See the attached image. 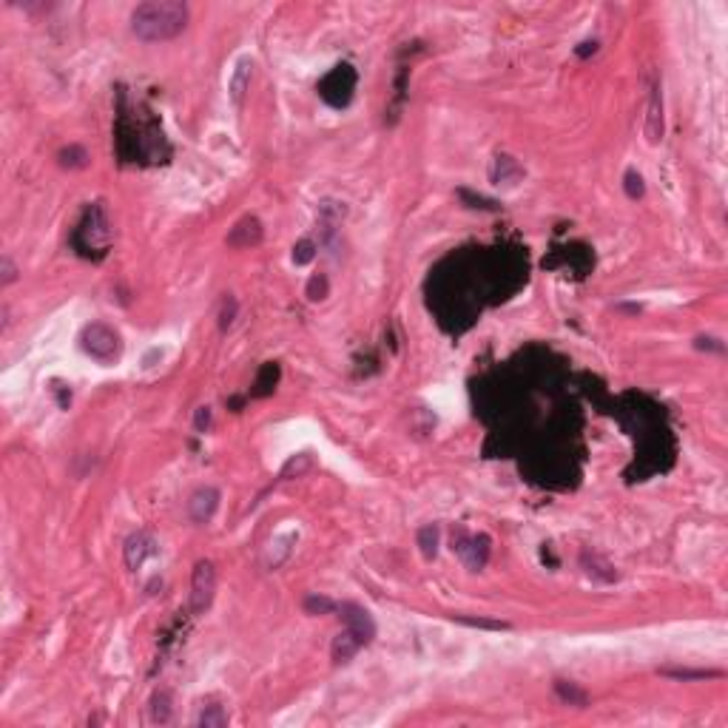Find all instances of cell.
Returning a JSON list of instances; mask_svg holds the SVG:
<instances>
[{
	"label": "cell",
	"instance_id": "obj_1",
	"mask_svg": "<svg viewBox=\"0 0 728 728\" xmlns=\"http://www.w3.org/2000/svg\"><path fill=\"white\" fill-rule=\"evenodd\" d=\"M188 26V6L180 0H148L131 12V32L145 43H166Z\"/></svg>",
	"mask_w": 728,
	"mask_h": 728
},
{
	"label": "cell",
	"instance_id": "obj_2",
	"mask_svg": "<svg viewBox=\"0 0 728 728\" xmlns=\"http://www.w3.org/2000/svg\"><path fill=\"white\" fill-rule=\"evenodd\" d=\"M109 239H112V228H109L106 211L100 205H88L83 214V222L74 231V248L83 256H91L94 250H100V256H102L109 248Z\"/></svg>",
	"mask_w": 728,
	"mask_h": 728
},
{
	"label": "cell",
	"instance_id": "obj_3",
	"mask_svg": "<svg viewBox=\"0 0 728 728\" xmlns=\"http://www.w3.org/2000/svg\"><path fill=\"white\" fill-rule=\"evenodd\" d=\"M80 347L100 364H114L123 356V339L120 333L106 322H91L80 333Z\"/></svg>",
	"mask_w": 728,
	"mask_h": 728
},
{
	"label": "cell",
	"instance_id": "obj_4",
	"mask_svg": "<svg viewBox=\"0 0 728 728\" xmlns=\"http://www.w3.org/2000/svg\"><path fill=\"white\" fill-rule=\"evenodd\" d=\"M646 126H643V134H646V142L649 145H660L663 134H666V117H663V83H660V74L657 72H646Z\"/></svg>",
	"mask_w": 728,
	"mask_h": 728
},
{
	"label": "cell",
	"instance_id": "obj_5",
	"mask_svg": "<svg viewBox=\"0 0 728 728\" xmlns=\"http://www.w3.org/2000/svg\"><path fill=\"white\" fill-rule=\"evenodd\" d=\"M217 595V569L211 560H196L191 575V612L205 614Z\"/></svg>",
	"mask_w": 728,
	"mask_h": 728
},
{
	"label": "cell",
	"instance_id": "obj_6",
	"mask_svg": "<svg viewBox=\"0 0 728 728\" xmlns=\"http://www.w3.org/2000/svg\"><path fill=\"white\" fill-rule=\"evenodd\" d=\"M452 552L461 558V563L470 572H481L487 566V560H490V538L455 530L452 532Z\"/></svg>",
	"mask_w": 728,
	"mask_h": 728
},
{
	"label": "cell",
	"instance_id": "obj_7",
	"mask_svg": "<svg viewBox=\"0 0 728 728\" xmlns=\"http://www.w3.org/2000/svg\"><path fill=\"white\" fill-rule=\"evenodd\" d=\"M339 612L344 620V629H350L361 640V646H368L376 638V623L368 609H361L358 603H339Z\"/></svg>",
	"mask_w": 728,
	"mask_h": 728
},
{
	"label": "cell",
	"instance_id": "obj_8",
	"mask_svg": "<svg viewBox=\"0 0 728 728\" xmlns=\"http://www.w3.org/2000/svg\"><path fill=\"white\" fill-rule=\"evenodd\" d=\"M220 490L217 487H199L188 498V518L194 524H208L220 509Z\"/></svg>",
	"mask_w": 728,
	"mask_h": 728
},
{
	"label": "cell",
	"instance_id": "obj_9",
	"mask_svg": "<svg viewBox=\"0 0 728 728\" xmlns=\"http://www.w3.org/2000/svg\"><path fill=\"white\" fill-rule=\"evenodd\" d=\"M157 555V541H154L151 532L145 530H137L126 538V546H123V558H126V566L128 569H140L148 558Z\"/></svg>",
	"mask_w": 728,
	"mask_h": 728
},
{
	"label": "cell",
	"instance_id": "obj_10",
	"mask_svg": "<svg viewBox=\"0 0 728 728\" xmlns=\"http://www.w3.org/2000/svg\"><path fill=\"white\" fill-rule=\"evenodd\" d=\"M231 248H250V245H259L262 242V222L256 217H242L231 231H228V239H225Z\"/></svg>",
	"mask_w": 728,
	"mask_h": 728
},
{
	"label": "cell",
	"instance_id": "obj_11",
	"mask_svg": "<svg viewBox=\"0 0 728 728\" xmlns=\"http://www.w3.org/2000/svg\"><path fill=\"white\" fill-rule=\"evenodd\" d=\"M250 74H253V63H250V58H242V60L236 63L234 74H231V83H228L231 100L236 102V106H242V102H245V94H248V88H250Z\"/></svg>",
	"mask_w": 728,
	"mask_h": 728
},
{
	"label": "cell",
	"instance_id": "obj_12",
	"mask_svg": "<svg viewBox=\"0 0 728 728\" xmlns=\"http://www.w3.org/2000/svg\"><path fill=\"white\" fill-rule=\"evenodd\" d=\"M524 177V168L518 166L509 154H498L495 157V168H492V182L495 185H515Z\"/></svg>",
	"mask_w": 728,
	"mask_h": 728
},
{
	"label": "cell",
	"instance_id": "obj_13",
	"mask_svg": "<svg viewBox=\"0 0 728 728\" xmlns=\"http://www.w3.org/2000/svg\"><path fill=\"white\" fill-rule=\"evenodd\" d=\"M358 649H361V640H358L350 629H342V632L336 635V640H333V649H330L333 663H347V660H353Z\"/></svg>",
	"mask_w": 728,
	"mask_h": 728
},
{
	"label": "cell",
	"instance_id": "obj_14",
	"mask_svg": "<svg viewBox=\"0 0 728 728\" xmlns=\"http://www.w3.org/2000/svg\"><path fill=\"white\" fill-rule=\"evenodd\" d=\"M171 714H174L171 692H168V689L154 692V697H151V720L160 722V725H166V722H171Z\"/></svg>",
	"mask_w": 728,
	"mask_h": 728
},
{
	"label": "cell",
	"instance_id": "obj_15",
	"mask_svg": "<svg viewBox=\"0 0 728 728\" xmlns=\"http://www.w3.org/2000/svg\"><path fill=\"white\" fill-rule=\"evenodd\" d=\"M555 694H558L563 703H569V706H578V708H584V706L589 703L586 692H584L578 683H572V680H555Z\"/></svg>",
	"mask_w": 728,
	"mask_h": 728
},
{
	"label": "cell",
	"instance_id": "obj_16",
	"mask_svg": "<svg viewBox=\"0 0 728 728\" xmlns=\"http://www.w3.org/2000/svg\"><path fill=\"white\" fill-rule=\"evenodd\" d=\"M196 725L199 728H225L228 725V711L222 708V706H205L202 711H199V717H196Z\"/></svg>",
	"mask_w": 728,
	"mask_h": 728
},
{
	"label": "cell",
	"instance_id": "obj_17",
	"mask_svg": "<svg viewBox=\"0 0 728 728\" xmlns=\"http://www.w3.org/2000/svg\"><path fill=\"white\" fill-rule=\"evenodd\" d=\"M438 541H441V530H438V524H427V527L419 530V546H422L424 558H436V552H438Z\"/></svg>",
	"mask_w": 728,
	"mask_h": 728
},
{
	"label": "cell",
	"instance_id": "obj_18",
	"mask_svg": "<svg viewBox=\"0 0 728 728\" xmlns=\"http://www.w3.org/2000/svg\"><path fill=\"white\" fill-rule=\"evenodd\" d=\"M276 379H279V364L268 361L265 368H262V373H259V379H256V390H253V396H268V393H274Z\"/></svg>",
	"mask_w": 728,
	"mask_h": 728
},
{
	"label": "cell",
	"instance_id": "obj_19",
	"mask_svg": "<svg viewBox=\"0 0 728 728\" xmlns=\"http://www.w3.org/2000/svg\"><path fill=\"white\" fill-rule=\"evenodd\" d=\"M58 160H60L63 168H86L88 166V154L80 145H69V148H63L58 154Z\"/></svg>",
	"mask_w": 728,
	"mask_h": 728
},
{
	"label": "cell",
	"instance_id": "obj_20",
	"mask_svg": "<svg viewBox=\"0 0 728 728\" xmlns=\"http://www.w3.org/2000/svg\"><path fill=\"white\" fill-rule=\"evenodd\" d=\"M660 674L674 680H706V678H720V671H692V668H660Z\"/></svg>",
	"mask_w": 728,
	"mask_h": 728
},
{
	"label": "cell",
	"instance_id": "obj_21",
	"mask_svg": "<svg viewBox=\"0 0 728 728\" xmlns=\"http://www.w3.org/2000/svg\"><path fill=\"white\" fill-rule=\"evenodd\" d=\"M310 464H314V461H310V455H307V452H302V455L290 458V461H288V464L282 466V473H279V478H293V476L299 478V476H304V473L310 470Z\"/></svg>",
	"mask_w": 728,
	"mask_h": 728
},
{
	"label": "cell",
	"instance_id": "obj_22",
	"mask_svg": "<svg viewBox=\"0 0 728 728\" xmlns=\"http://www.w3.org/2000/svg\"><path fill=\"white\" fill-rule=\"evenodd\" d=\"M236 314H239V302H236V296L225 293V299H222V304H220V330H228V328L234 325Z\"/></svg>",
	"mask_w": 728,
	"mask_h": 728
},
{
	"label": "cell",
	"instance_id": "obj_23",
	"mask_svg": "<svg viewBox=\"0 0 728 728\" xmlns=\"http://www.w3.org/2000/svg\"><path fill=\"white\" fill-rule=\"evenodd\" d=\"M304 612H310V614H333L336 609H339V603H333L330 598H322V595H310V598H304Z\"/></svg>",
	"mask_w": 728,
	"mask_h": 728
},
{
	"label": "cell",
	"instance_id": "obj_24",
	"mask_svg": "<svg viewBox=\"0 0 728 728\" xmlns=\"http://www.w3.org/2000/svg\"><path fill=\"white\" fill-rule=\"evenodd\" d=\"M314 259H316V242L314 239L296 242V248H293V262L296 265H307V262H314Z\"/></svg>",
	"mask_w": 728,
	"mask_h": 728
},
{
	"label": "cell",
	"instance_id": "obj_25",
	"mask_svg": "<svg viewBox=\"0 0 728 728\" xmlns=\"http://www.w3.org/2000/svg\"><path fill=\"white\" fill-rule=\"evenodd\" d=\"M328 290H330V285H328V276H325V274H316L314 279L307 282V299H310V302L328 299Z\"/></svg>",
	"mask_w": 728,
	"mask_h": 728
},
{
	"label": "cell",
	"instance_id": "obj_26",
	"mask_svg": "<svg viewBox=\"0 0 728 728\" xmlns=\"http://www.w3.org/2000/svg\"><path fill=\"white\" fill-rule=\"evenodd\" d=\"M623 188H626V196H629V199H640V196L646 194L643 177H640L638 171H626V177H623Z\"/></svg>",
	"mask_w": 728,
	"mask_h": 728
},
{
	"label": "cell",
	"instance_id": "obj_27",
	"mask_svg": "<svg viewBox=\"0 0 728 728\" xmlns=\"http://www.w3.org/2000/svg\"><path fill=\"white\" fill-rule=\"evenodd\" d=\"M458 196H461L464 202H470V208H481V211H498V202H495V199H487V196H481V194H470L466 188H461Z\"/></svg>",
	"mask_w": 728,
	"mask_h": 728
},
{
	"label": "cell",
	"instance_id": "obj_28",
	"mask_svg": "<svg viewBox=\"0 0 728 728\" xmlns=\"http://www.w3.org/2000/svg\"><path fill=\"white\" fill-rule=\"evenodd\" d=\"M211 424H214V412H211V407H196V412H194V430L205 436L208 430H211Z\"/></svg>",
	"mask_w": 728,
	"mask_h": 728
},
{
	"label": "cell",
	"instance_id": "obj_29",
	"mask_svg": "<svg viewBox=\"0 0 728 728\" xmlns=\"http://www.w3.org/2000/svg\"><path fill=\"white\" fill-rule=\"evenodd\" d=\"M458 623H466V626H476V629H509V623L504 620H484V617H458Z\"/></svg>",
	"mask_w": 728,
	"mask_h": 728
},
{
	"label": "cell",
	"instance_id": "obj_30",
	"mask_svg": "<svg viewBox=\"0 0 728 728\" xmlns=\"http://www.w3.org/2000/svg\"><path fill=\"white\" fill-rule=\"evenodd\" d=\"M0 274H4V276H0V285H4V288L12 285V282L18 279V268H15V262H12L9 256L0 259Z\"/></svg>",
	"mask_w": 728,
	"mask_h": 728
},
{
	"label": "cell",
	"instance_id": "obj_31",
	"mask_svg": "<svg viewBox=\"0 0 728 728\" xmlns=\"http://www.w3.org/2000/svg\"><path fill=\"white\" fill-rule=\"evenodd\" d=\"M694 347H697V350H717V353L725 350V347L720 344V339H711V336H700V339L694 342Z\"/></svg>",
	"mask_w": 728,
	"mask_h": 728
},
{
	"label": "cell",
	"instance_id": "obj_32",
	"mask_svg": "<svg viewBox=\"0 0 728 728\" xmlns=\"http://www.w3.org/2000/svg\"><path fill=\"white\" fill-rule=\"evenodd\" d=\"M595 51H598V40H586L578 48V58H589V55H595Z\"/></svg>",
	"mask_w": 728,
	"mask_h": 728
}]
</instances>
